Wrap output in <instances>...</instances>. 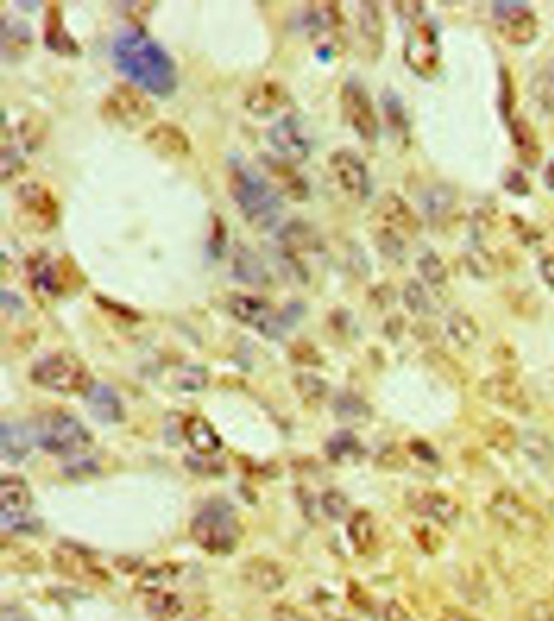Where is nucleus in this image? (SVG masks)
I'll use <instances>...</instances> for the list:
<instances>
[{"label": "nucleus", "instance_id": "nucleus-1", "mask_svg": "<svg viewBox=\"0 0 554 621\" xmlns=\"http://www.w3.org/2000/svg\"><path fill=\"white\" fill-rule=\"evenodd\" d=\"M113 59L130 83L148 95L165 98L178 88V67L173 57L143 30H127L117 36Z\"/></svg>", "mask_w": 554, "mask_h": 621}, {"label": "nucleus", "instance_id": "nucleus-2", "mask_svg": "<svg viewBox=\"0 0 554 621\" xmlns=\"http://www.w3.org/2000/svg\"><path fill=\"white\" fill-rule=\"evenodd\" d=\"M226 183L231 200L249 226L262 233L277 228L282 220V196L259 168L244 158L231 157L226 166Z\"/></svg>", "mask_w": 554, "mask_h": 621}, {"label": "nucleus", "instance_id": "nucleus-3", "mask_svg": "<svg viewBox=\"0 0 554 621\" xmlns=\"http://www.w3.org/2000/svg\"><path fill=\"white\" fill-rule=\"evenodd\" d=\"M30 376L36 386L62 396H85L95 384L87 365L74 353L64 350L39 358Z\"/></svg>", "mask_w": 554, "mask_h": 621}, {"label": "nucleus", "instance_id": "nucleus-4", "mask_svg": "<svg viewBox=\"0 0 554 621\" xmlns=\"http://www.w3.org/2000/svg\"><path fill=\"white\" fill-rule=\"evenodd\" d=\"M192 539L212 555H226L238 547L241 526L234 509L225 501L205 504L191 524Z\"/></svg>", "mask_w": 554, "mask_h": 621}, {"label": "nucleus", "instance_id": "nucleus-5", "mask_svg": "<svg viewBox=\"0 0 554 621\" xmlns=\"http://www.w3.org/2000/svg\"><path fill=\"white\" fill-rule=\"evenodd\" d=\"M486 509L491 521L507 534L533 539L545 532L546 521L543 514L511 488L496 491Z\"/></svg>", "mask_w": 554, "mask_h": 621}, {"label": "nucleus", "instance_id": "nucleus-6", "mask_svg": "<svg viewBox=\"0 0 554 621\" xmlns=\"http://www.w3.org/2000/svg\"><path fill=\"white\" fill-rule=\"evenodd\" d=\"M36 439L44 451L54 456H78L93 444L87 426L67 412H49L39 418Z\"/></svg>", "mask_w": 554, "mask_h": 621}, {"label": "nucleus", "instance_id": "nucleus-7", "mask_svg": "<svg viewBox=\"0 0 554 621\" xmlns=\"http://www.w3.org/2000/svg\"><path fill=\"white\" fill-rule=\"evenodd\" d=\"M278 254L290 272L308 282L312 270V259L325 254L324 239L303 220H293L283 226L277 236Z\"/></svg>", "mask_w": 554, "mask_h": 621}, {"label": "nucleus", "instance_id": "nucleus-8", "mask_svg": "<svg viewBox=\"0 0 554 621\" xmlns=\"http://www.w3.org/2000/svg\"><path fill=\"white\" fill-rule=\"evenodd\" d=\"M106 121L124 129H137L155 118L156 108L147 92L132 83H116L101 101Z\"/></svg>", "mask_w": 554, "mask_h": 621}, {"label": "nucleus", "instance_id": "nucleus-9", "mask_svg": "<svg viewBox=\"0 0 554 621\" xmlns=\"http://www.w3.org/2000/svg\"><path fill=\"white\" fill-rule=\"evenodd\" d=\"M17 215L36 233H48L59 222V202L54 192L39 181L20 184L13 196Z\"/></svg>", "mask_w": 554, "mask_h": 621}, {"label": "nucleus", "instance_id": "nucleus-10", "mask_svg": "<svg viewBox=\"0 0 554 621\" xmlns=\"http://www.w3.org/2000/svg\"><path fill=\"white\" fill-rule=\"evenodd\" d=\"M403 61L421 79H433L441 69V46L431 22L415 23L403 46Z\"/></svg>", "mask_w": 554, "mask_h": 621}, {"label": "nucleus", "instance_id": "nucleus-11", "mask_svg": "<svg viewBox=\"0 0 554 621\" xmlns=\"http://www.w3.org/2000/svg\"><path fill=\"white\" fill-rule=\"evenodd\" d=\"M340 105L348 126L364 142H376L379 135V119L373 100L360 80L350 79L343 83Z\"/></svg>", "mask_w": 554, "mask_h": 621}, {"label": "nucleus", "instance_id": "nucleus-12", "mask_svg": "<svg viewBox=\"0 0 554 621\" xmlns=\"http://www.w3.org/2000/svg\"><path fill=\"white\" fill-rule=\"evenodd\" d=\"M494 27L512 46H529L537 40L540 23L529 5L522 2H494L491 7Z\"/></svg>", "mask_w": 554, "mask_h": 621}, {"label": "nucleus", "instance_id": "nucleus-13", "mask_svg": "<svg viewBox=\"0 0 554 621\" xmlns=\"http://www.w3.org/2000/svg\"><path fill=\"white\" fill-rule=\"evenodd\" d=\"M329 173L345 196L355 202H363L371 191L368 166L363 158L351 148H338L330 153Z\"/></svg>", "mask_w": 554, "mask_h": 621}, {"label": "nucleus", "instance_id": "nucleus-14", "mask_svg": "<svg viewBox=\"0 0 554 621\" xmlns=\"http://www.w3.org/2000/svg\"><path fill=\"white\" fill-rule=\"evenodd\" d=\"M228 309L234 319L269 339H278L282 335L285 321L275 313L272 304L260 296L234 293L228 300Z\"/></svg>", "mask_w": 554, "mask_h": 621}, {"label": "nucleus", "instance_id": "nucleus-15", "mask_svg": "<svg viewBox=\"0 0 554 621\" xmlns=\"http://www.w3.org/2000/svg\"><path fill=\"white\" fill-rule=\"evenodd\" d=\"M343 25L345 18L337 2H309L304 9V27L319 49H337L342 40Z\"/></svg>", "mask_w": 554, "mask_h": 621}, {"label": "nucleus", "instance_id": "nucleus-16", "mask_svg": "<svg viewBox=\"0 0 554 621\" xmlns=\"http://www.w3.org/2000/svg\"><path fill=\"white\" fill-rule=\"evenodd\" d=\"M267 139L278 157L291 165H299L311 155V137L303 122L293 114L278 119L267 132Z\"/></svg>", "mask_w": 554, "mask_h": 621}, {"label": "nucleus", "instance_id": "nucleus-17", "mask_svg": "<svg viewBox=\"0 0 554 621\" xmlns=\"http://www.w3.org/2000/svg\"><path fill=\"white\" fill-rule=\"evenodd\" d=\"M478 391L486 402L499 409L509 410L517 415H529L532 410L529 394L512 374H491L481 381Z\"/></svg>", "mask_w": 554, "mask_h": 621}, {"label": "nucleus", "instance_id": "nucleus-18", "mask_svg": "<svg viewBox=\"0 0 554 621\" xmlns=\"http://www.w3.org/2000/svg\"><path fill=\"white\" fill-rule=\"evenodd\" d=\"M407 506L416 516L426 517L444 527L455 526L462 516L459 501L441 490H410L407 493Z\"/></svg>", "mask_w": 554, "mask_h": 621}, {"label": "nucleus", "instance_id": "nucleus-19", "mask_svg": "<svg viewBox=\"0 0 554 621\" xmlns=\"http://www.w3.org/2000/svg\"><path fill=\"white\" fill-rule=\"evenodd\" d=\"M371 218L374 226L389 228L402 236H416L421 230V220L407 204V200L392 191L377 200Z\"/></svg>", "mask_w": 554, "mask_h": 621}, {"label": "nucleus", "instance_id": "nucleus-20", "mask_svg": "<svg viewBox=\"0 0 554 621\" xmlns=\"http://www.w3.org/2000/svg\"><path fill=\"white\" fill-rule=\"evenodd\" d=\"M65 270L64 261H56L49 252L38 251L26 261V275L30 280L31 288L41 298H56L64 290Z\"/></svg>", "mask_w": 554, "mask_h": 621}, {"label": "nucleus", "instance_id": "nucleus-21", "mask_svg": "<svg viewBox=\"0 0 554 621\" xmlns=\"http://www.w3.org/2000/svg\"><path fill=\"white\" fill-rule=\"evenodd\" d=\"M52 561L59 573L77 579V581L104 582L108 579V574L96 565L93 556L87 550L72 543L59 545L52 553Z\"/></svg>", "mask_w": 554, "mask_h": 621}, {"label": "nucleus", "instance_id": "nucleus-22", "mask_svg": "<svg viewBox=\"0 0 554 621\" xmlns=\"http://www.w3.org/2000/svg\"><path fill=\"white\" fill-rule=\"evenodd\" d=\"M145 144L153 152L168 160H181L189 157L192 150L191 137L178 124L160 121L145 132Z\"/></svg>", "mask_w": 554, "mask_h": 621}, {"label": "nucleus", "instance_id": "nucleus-23", "mask_svg": "<svg viewBox=\"0 0 554 621\" xmlns=\"http://www.w3.org/2000/svg\"><path fill=\"white\" fill-rule=\"evenodd\" d=\"M260 165L265 171V178L269 179L280 196L288 197L295 202H303L309 197V186L303 176L296 170L295 165L280 157L264 155L260 158Z\"/></svg>", "mask_w": 554, "mask_h": 621}, {"label": "nucleus", "instance_id": "nucleus-24", "mask_svg": "<svg viewBox=\"0 0 554 621\" xmlns=\"http://www.w3.org/2000/svg\"><path fill=\"white\" fill-rule=\"evenodd\" d=\"M290 101V93L278 80H260L247 90L244 106L257 118H269L282 111Z\"/></svg>", "mask_w": 554, "mask_h": 621}, {"label": "nucleus", "instance_id": "nucleus-25", "mask_svg": "<svg viewBox=\"0 0 554 621\" xmlns=\"http://www.w3.org/2000/svg\"><path fill=\"white\" fill-rule=\"evenodd\" d=\"M356 28L363 41L364 48L373 59L381 56L384 48V17L376 2H358L355 4Z\"/></svg>", "mask_w": 554, "mask_h": 621}, {"label": "nucleus", "instance_id": "nucleus-26", "mask_svg": "<svg viewBox=\"0 0 554 621\" xmlns=\"http://www.w3.org/2000/svg\"><path fill=\"white\" fill-rule=\"evenodd\" d=\"M85 404L98 422L113 425V423H121L124 420L121 399L114 392L113 387L106 386V384H93L90 391L85 394Z\"/></svg>", "mask_w": 554, "mask_h": 621}, {"label": "nucleus", "instance_id": "nucleus-27", "mask_svg": "<svg viewBox=\"0 0 554 621\" xmlns=\"http://www.w3.org/2000/svg\"><path fill=\"white\" fill-rule=\"evenodd\" d=\"M44 43L54 53L62 56H75L80 46L65 28L64 15L57 4H49L44 17Z\"/></svg>", "mask_w": 554, "mask_h": 621}, {"label": "nucleus", "instance_id": "nucleus-28", "mask_svg": "<svg viewBox=\"0 0 554 621\" xmlns=\"http://www.w3.org/2000/svg\"><path fill=\"white\" fill-rule=\"evenodd\" d=\"M182 435L200 456H213L223 448L221 438L210 423L200 415H191L184 420Z\"/></svg>", "mask_w": 554, "mask_h": 621}, {"label": "nucleus", "instance_id": "nucleus-29", "mask_svg": "<svg viewBox=\"0 0 554 621\" xmlns=\"http://www.w3.org/2000/svg\"><path fill=\"white\" fill-rule=\"evenodd\" d=\"M243 574L249 586L254 587L257 591L264 592V594L280 591L286 582L282 568L277 563L265 560V558H254V560L247 561L243 568Z\"/></svg>", "mask_w": 554, "mask_h": 621}, {"label": "nucleus", "instance_id": "nucleus-30", "mask_svg": "<svg viewBox=\"0 0 554 621\" xmlns=\"http://www.w3.org/2000/svg\"><path fill=\"white\" fill-rule=\"evenodd\" d=\"M2 56L4 59H18L28 53L33 44V31L30 25L20 18L2 15Z\"/></svg>", "mask_w": 554, "mask_h": 621}, {"label": "nucleus", "instance_id": "nucleus-31", "mask_svg": "<svg viewBox=\"0 0 554 621\" xmlns=\"http://www.w3.org/2000/svg\"><path fill=\"white\" fill-rule=\"evenodd\" d=\"M233 272L234 277L251 287H267L270 283L269 272L260 257L243 244H238L234 249Z\"/></svg>", "mask_w": 554, "mask_h": 621}, {"label": "nucleus", "instance_id": "nucleus-32", "mask_svg": "<svg viewBox=\"0 0 554 621\" xmlns=\"http://www.w3.org/2000/svg\"><path fill=\"white\" fill-rule=\"evenodd\" d=\"M33 496L28 483L18 475H5L0 480V513L30 511Z\"/></svg>", "mask_w": 554, "mask_h": 621}, {"label": "nucleus", "instance_id": "nucleus-33", "mask_svg": "<svg viewBox=\"0 0 554 621\" xmlns=\"http://www.w3.org/2000/svg\"><path fill=\"white\" fill-rule=\"evenodd\" d=\"M511 134L520 161L529 168H535L542 160V145L538 144L537 134L530 126V122L522 118L514 119L511 124Z\"/></svg>", "mask_w": 554, "mask_h": 621}, {"label": "nucleus", "instance_id": "nucleus-34", "mask_svg": "<svg viewBox=\"0 0 554 621\" xmlns=\"http://www.w3.org/2000/svg\"><path fill=\"white\" fill-rule=\"evenodd\" d=\"M0 451H2V457L5 461H23L31 451V438L28 431L20 423H2Z\"/></svg>", "mask_w": 554, "mask_h": 621}, {"label": "nucleus", "instance_id": "nucleus-35", "mask_svg": "<svg viewBox=\"0 0 554 621\" xmlns=\"http://www.w3.org/2000/svg\"><path fill=\"white\" fill-rule=\"evenodd\" d=\"M520 448L538 469H550L554 465V443L542 431H525L520 435Z\"/></svg>", "mask_w": 554, "mask_h": 621}, {"label": "nucleus", "instance_id": "nucleus-36", "mask_svg": "<svg viewBox=\"0 0 554 621\" xmlns=\"http://www.w3.org/2000/svg\"><path fill=\"white\" fill-rule=\"evenodd\" d=\"M376 535V522H374L373 514L361 509L350 517L348 539L356 552L361 555L371 552V548L376 543Z\"/></svg>", "mask_w": 554, "mask_h": 621}, {"label": "nucleus", "instance_id": "nucleus-37", "mask_svg": "<svg viewBox=\"0 0 554 621\" xmlns=\"http://www.w3.org/2000/svg\"><path fill=\"white\" fill-rule=\"evenodd\" d=\"M447 334L460 348H470L480 340V327L470 314L455 309L447 318Z\"/></svg>", "mask_w": 554, "mask_h": 621}, {"label": "nucleus", "instance_id": "nucleus-38", "mask_svg": "<svg viewBox=\"0 0 554 621\" xmlns=\"http://www.w3.org/2000/svg\"><path fill=\"white\" fill-rule=\"evenodd\" d=\"M485 441L491 449L499 454H511L520 444L516 428L503 418H496L485 428Z\"/></svg>", "mask_w": 554, "mask_h": 621}, {"label": "nucleus", "instance_id": "nucleus-39", "mask_svg": "<svg viewBox=\"0 0 554 621\" xmlns=\"http://www.w3.org/2000/svg\"><path fill=\"white\" fill-rule=\"evenodd\" d=\"M147 607L148 612L160 621L178 620L186 610V604H184L181 595L169 591V589L148 595Z\"/></svg>", "mask_w": 554, "mask_h": 621}, {"label": "nucleus", "instance_id": "nucleus-40", "mask_svg": "<svg viewBox=\"0 0 554 621\" xmlns=\"http://www.w3.org/2000/svg\"><path fill=\"white\" fill-rule=\"evenodd\" d=\"M529 90L532 100L543 111L554 113V62H548L533 75Z\"/></svg>", "mask_w": 554, "mask_h": 621}, {"label": "nucleus", "instance_id": "nucleus-41", "mask_svg": "<svg viewBox=\"0 0 554 621\" xmlns=\"http://www.w3.org/2000/svg\"><path fill=\"white\" fill-rule=\"evenodd\" d=\"M455 199L457 196H455L454 189L451 186L436 184L426 192L425 199H423L425 212L433 220H442L447 213H451V210L454 209Z\"/></svg>", "mask_w": 554, "mask_h": 621}, {"label": "nucleus", "instance_id": "nucleus-42", "mask_svg": "<svg viewBox=\"0 0 554 621\" xmlns=\"http://www.w3.org/2000/svg\"><path fill=\"white\" fill-rule=\"evenodd\" d=\"M374 244L377 251L381 252L382 257H386L387 261L400 264L405 259V239L397 231L382 228V226H374L373 230Z\"/></svg>", "mask_w": 554, "mask_h": 621}, {"label": "nucleus", "instance_id": "nucleus-43", "mask_svg": "<svg viewBox=\"0 0 554 621\" xmlns=\"http://www.w3.org/2000/svg\"><path fill=\"white\" fill-rule=\"evenodd\" d=\"M325 449H327L330 459L338 462V464L355 461L361 452L360 441L356 439V436L351 431H338V433H335L327 441Z\"/></svg>", "mask_w": 554, "mask_h": 621}, {"label": "nucleus", "instance_id": "nucleus-44", "mask_svg": "<svg viewBox=\"0 0 554 621\" xmlns=\"http://www.w3.org/2000/svg\"><path fill=\"white\" fill-rule=\"evenodd\" d=\"M335 412L337 417L347 423L368 422L373 410L369 407L366 400L361 399L356 394H342L335 400Z\"/></svg>", "mask_w": 554, "mask_h": 621}, {"label": "nucleus", "instance_id": "nucleus-45", "mask_svg": "<svg viewBox=\"0 0 554 621\" xmlns=\"http://www.w3.org/2000/svg\"><path fill=\"white\" fill-rule=\"evenodd\" d=\"M381 101L390 129L399 135H407L410 127H408L407 113H405L400 96L394 90L387 88L386 92L381 95Z\"/></svg>", "mask_w": 554, "mask_h": 621}, {"label": "nucleus", "instance_id": "nucleus-46", "mask_svg": "<svg viewBox=\"0 0 554 621\" xmlns=\"http://www.w3.org/2000/svg\"><path fill=\"white\" fill-rule=\"evenodd\" d=\"M416 267H418L421 278L431 287H441L449 278L446 262L442 261L436 252L429 251L423 254L416 262Z\"/></svg>", "mask_w": 554, "mask_h": 621}, {"label": "nucleus", "instance_id": "nucleus-47", "mask_svg": "<svg viewBox=\"0 0 554 621\" xmlns=\"http://www.w3.org/2000/svg\"><path fill=\"white\" fill-rule=\"evenodd\" d=\"M402 298L408 311L415 316H428L433 313V304H431L428 291L418 280H408L403 288Z\"/></svg>", "mask_w": 554, "mask_h": 621}, {"label": "nucleus", "instance_id": "nucleus-48", "mask_svg": "<svg viewBox=\"0 0 554 621\" xmlns=\"http://www.w3.org/2000/svg\"><path fill=\"white\" fill-rule=\"evenodd\" d=\"M0 526L7 532L20 535H35L41 532V521L30 511L26 513H0Z\"/></svg>", "mask_w": 554, "mask_h": 621}, {"label": "nucleus", "instance_id": "nucleus-49", "mask_svg": "<svg viewBox=\"0 0 554 621\" xmlns=\"http://www.w3.org/2000/svg\"><path fill=\"white\" fill-rule=\"evenodd\" d=\"M210 383L208 371L202 366L186 365L181 366L176 374H174V384L179 391L184 392H200Z\"/></svg>", "mask_w": 554, "mask_h": 621}, {"label": "nucleus", "instance_id": "nucleus-50", "mask_svg": "<svg viewBox=\"0 0 554 621\" xmlns=\"http://www.w3.org/2000/svg\"><path fill=\"white\" fill-rule=\"evenodd\" d=\"M176 579V571L171 568H152L142 574V578L137 582V589L140 594L148 595L156 594V592L165 591L169 584Z\"/></svg>", "mask_w": 554, "mask_h": 621}, {"label": "nucleus", "instance_id": "nucleus-51", "mask_svg": "<svg viewBox=\"0 0 554 621\" xmlns=\"http://www.w3.org/2000/svg\"><path fill=\"white\" fill-rule=\"evenodd\" d=\"M296 391L309 404H319L327 397L329 386L316 374L301 373L295 378Z\"/></svg>", "mask_w": 554, "mask_h": 621}, {"label": "nucleus", "instance_id": "nucleus-52", "mask_svg": "<svg viewBox=\"0 0 554 621\" xmlns=\"http://www.w3.org/2000/svg\"><path fill=\"white\" fill-rule=\"evenodd\" d=\"M468 270L478 278H490L496 274V259L481 244H473L467 251Z\"/></svg>", "mask_w": 554, "mask_h": 621}, {"label": "nucleus", "instance_id": "nucleus-53", "mask_svg": "<svg viewBox=\"0 0 554 621\" xmlns=\"http://www.w3.org/2000/svg\"><path fill=\"white\" fill-rule=\"evenodd\" d=\"M322 509L332 521H342L350 514V501L340 490H327L322 495Z\"/></svg>", "mask_w": 554, "mask_h": 621}, {"label": "nucleus", "instance_id": "nucleus-54", "mask_svg": "<svg viewBox=\"0 0 554 621\" xmlns=\"http://www.w3.org/2000/svg\"><path fill=\"white\" fill-rule=\"evenodd\" d=\"M504 187L512 196L525 197L530 194V183L519 170H511L504 176Z\"/></svg>", "mask_w": 554, "mask_h": 621}, {"label": "nucleus", "instance_id": "nucleus-55", "mask_svg": "<svg viewBox=\"0 0 554 621\" xmlns=\"http://www.w3.org/2000/svg\"><path fill=\"white\" fill-rule=\"evenodd\" d=\"M273 621H312L306 613L288 604L275 605L272 612Z\"/></svg>", "mask_w": 554, "mask_h": 621}, {"label": "nucleus", "instance_id": "nucleus-56", "mask_svg": "<svg viewBox=\"0 0 554 621\" xmlns=\"http://www.w3.org/2000/svg\"><path fill=\"white\" fill-rule=\"evenodd\" d=\"M527 621H554V607L548 600H537L530 605Z\"/></svg>", "mask_w": 554, "mask_h": 621}, {"label": "nucleus", "instance_id": "nucleus-57", "mask_svg": "<svg viewBox=\"0 0 554 621\" xmlns=\"http://www.w3.org/2000/svg\"><path fill=\"white\" fill-rule=\"evenodd\" d=\"M392 5H394L395 12L407 22H416L425 10V4L421 2H394Z\"/></svg>", "mask_w": 554, "mask_h": 621}, {"label": "nucleus", "instance_id": "nucleus-58", "mask_svg": "<svg viewBox=\"0 0 554 621\" xmlns=\"http://www.w3.org/2000/svg\"><path fill=\"white\" fill-rule=\"evenodd\" d=\"M384 621H416V618L397 600H390L384 608Z\"/></svg>", "mask_w": 554, "mask_h": 621}, {"label": "nucleus", "instance_id": "nucleus-59", "mask_svg": "<svg viewBox=\"0 0 554 621\" xmlns=\"http://www.w3.org/2000/svg\"><path fill=\"white\" fill-rule=\"evenodd\" d=\"M438 621H480L464 608L444 607L439 613Z\"/></svg>", "mask_w": 554, "mask_h": 621}, {"label": "nucleus", "instance_id": "nucleus-60", "mask_svg": "<svg viewBox=\"0 0 554 621\" xmlns=\"http://www.w3.org/2000/svg\"><path fill=\"white\" fill-rule=\"evenodd\" d=\"M540 275L546 287L554 290V256H545L540 261Z\"/></svg>", "mask_w": 554, "mask_h": 621}, {"label": "nucleus", "instance_id": "nucleus-61", "mask_svg": "<svg viewBox=\"0 0 554 621\" xmlns=\"http://www.w3.org/2000/svg\"><path fill=\"white\" fill-rule=\"evenodd\" d=\"M0 621H31L20 608L4 607L0 613Z\"/></svg>", "mask_w": 554, "mask_h": 621}, {"label": "nucleus", "instance_id": "nucleus-62", "mask_svg": "<svg viewBox=\"0 0 554 621\" xmlns=\"http://www.w3.org/2000/svg\"><path fill=\"white\" fill-rule=\"evenodd\" d=\"M543 181H545L546 187L554 191V163L546 166L545 173H543Z\"/></svg>", "mask_w": 554, "mask_h": 621}, {"label": "nucleus", "instance_id": "nucleus-63", "mask_svg": "<svg viewBox=\"0 0 554 621\" xmlns=\"http://www.w3.org/2000/svg\"><path fill=\"white\" fill-rule=\"evenodd\" d=\"M553 607H554V591H553Z\"/></svg>", "mask_w": 554, "mask_h": 621}]
</instances>
